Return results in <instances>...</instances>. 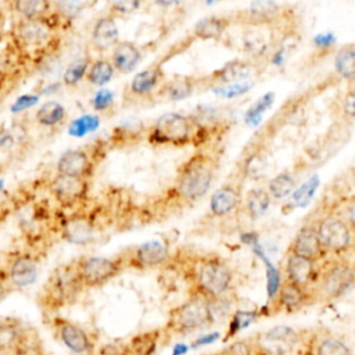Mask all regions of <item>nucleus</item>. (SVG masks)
<instances>
[{
	"label": "nucleus",
	"instance_id": "nucleus-20",
	"mask_svg": "<svg viewBox=\"0 0 355 355\" xmlns=\"http://www.w3.org/2000/svg\"><path fill=\"white\" fill-rule=\"evenodd\" d=\"M290 252L304 257L313 262L324 259L327 255V252L322 247V243L319 240L315 226H309V225L304 226L298 230V233L295 234V237L291 243Z\"/></svg>",
	"mask_w": 355,
	"mask_h": 355
},
{
	"label": "nucleus",
	"instance_id": "nucleus-12",
	"mask_svg": "<svg viewBox=\"0 0 355 355\" xmlns=\"http://www.w3.org/2000/svg\"><path fill=\"white\" fill-rule=\"evenodd\" d=\"M322 247L327 254H334L337 257L345 254L354 241V232L345 219L327 215L322 218L315 226Z\"/></svg>",
	"mask_w": 355,
	"mask_h": 355
},
{
	"label": "nucleus",
	"instance_id": "nucleus-13",
	"mask_svg": "<svg viewBox=\"0 0 355 355\" xmlns=\"http://www.w3.org/2000/svg\"><path fill=\"white\" fill-rule=\"evenodd\" d=\"M1 268L6 270L12 290L29 287L39 275V261L36 255L28 251L11 252Z\"/></svg>",
	"mask_w": 355,
	"mask_h": 355
},
{
	"label": "nucleus",
	"instance_id": "nucleus-31",
	"mask_svg": "<svg viewBox=\"0 0 355 355\" xmlns=\"http://www.w3.org/2000/svg\"><path fill=\"white\" fill-rule=\"evenodd\" d=\"M272 197L266 189L255 187L251 189L245 196V209L252 219L263 216L270 205Z\"/></svg>",
	"mask_w": 355,
	"mask_h": 355
},
{
	"label": "nucleus",
	"instance_id": "nucleus-53",
	"mask_svg": "<svg viewBox=\"0 0 355 355\" xmlns=\"http://www.w3.org/2000/svg\"><path fill=\"white\" fill-rule=\"evenodd\" d=\"M313 42L318 47H329L336 42V37L333 33H320V35L315 36Z\"/></svg>",
	"mask_w": 355,
	"mask_h": 355
},
{
	"label": "nucleus",
	"instance_id": "nucleus-44",
	"mask_svg": "<svg viewBox=\"0 0 355 355\" xmlns=\"http://www.w3.org/2000/svg\"><path fill=\"white\" fill-rule=\"evenodd\" d=\"M216 355H255L251 340H237L219 351Z\"/></svg>",
	"mask_w": 355,
	"mask_h": 355
},
{
	"label": "nucleus",
	"instance_id": "nucleus-9",
	"mask_svg": "<svg viewBox=\"0 0 355 355\" xmlns=\"http://www.w3.org/2000/svg\"><path fill=\"white\" fill-rule=\"evenodd\" d=\"M47 323L54 337L72 355H97V340L82 324L60 315L47 318Z\"/></svg>",
	"mask_w": 355,
	"mask_h": 355
},
{
	"label": "nucleus",
	"instance_id": "nucleus-34",
	"mask_svg": "<svg viewBox=\"0 0 355 355\" xmlns=\"http://www.w3.org/2000/svg\"><path fill=\"white\" fill-rule=\"evenodd\" d=\"M196 87V80L189 76H178L171 79L162 86V94H165L172 101H179L187 98Z\"/></svg>",
	"mask_w": 355,
	"mask_h": 355
},
{
	"label": "nucleus",
	"instance_id": "nucleus-4",
	"mask_svg": "<svg viewBox=\"0 0 355 355\" xmlns=\"http://www.w3.org/2000/svg\"><path fill=\"white\" fill-rule=\"evenodd\" d=\"M215 323L209 301L198 294L171 309L164 333L187 336L208 329Z\"/></svg>",
	"mask_w": 355,
	"mask_h": 355
},
{
	"label": "nucleus",
	"instance_id": "nucleus-35",
	"mask_svg": "<svg viewBox=\"0 0 355 355\" xmlns=\"http://www.w3.org/2000/svg\"><path fill=\"white\" fill-rule=\"evenodd\" d=\"M334 69L345 80L355 79V46L348 44L338 50L334 58Z\"/></svg>",
	"mask_w": 355,
	"mask_h": 355
},
{
	"label": "nucleus",
	"instance_id": "nucleus-32",
	"mask_svg": "<svg viewBox=\"0 0 355 355\" xmlns=\"http://www.w3.org/2000/svg\"><path fill=\"white\" fill-rule=\"evenodd\" d=\"M229 25V21L222 17H205L200 19L196 26H194V33L200 39H218L219 36L223 35Z\"/></svg>",
	"mask_w": 355,
	"mask_h": 355
},
{
	"label": "nucleus",
	"instance_id": "nucleus-5",
	"mask_svg": "<svg viewBox=\"0 0 355 355\" xmlns=\"http://www.w3.org/2000/svg\"><path fill=\"white\" fill-rule=\"evenodd\" d=\"M215 175V161L207 154H196L180 168L176 191L186 201H197L209 190Z\"/></svg>",
	"mask_w": 355,
	"mask_h": 355
},
{
	"label": "nucleus",
	"instance_id": "nucleus-56",
	"mask_svg": "<svg viewBox=\"0 0 355 355\" xmlns=\"http://www.w3.org/2000/svg\"><path fill=\"white\" fill-rule=\"evenodd\" d=\"M1 103H3V96H1V93H0V108H1Z\"/></svg>",
	"mask_w": 355,
	"mask_h": 355
},
{
	"label": "nucleus",
	"instance_id": "nucleus-18",
	"mask_svg": "<svg viewBox=\"0 0 355 355\" xmlns=\"http://www.w3.org/2000/svg\"><path fill=\"white\" fill-rule=\"evenodd\" d=\"M119 42V29L116 25V18L108 12L100 15L92 25L90 29V44L94 51L105 53L112 50Z\"/></svg>",
	"mask_w": 355,
	"mask_h": 355
},
{
	"label": "nucleus",
	"instance_id": "nucleus-21",
	"mask_svg": "<svg viewBox=\"0 0 355 355\" xmlns=\"http://www.w3.org/2000/svg\"><path fill=\"white\" fill-rule=\"evenodd\" d=\"M110 61L118 73L133 72L141 61V50L133 42L119 40L111 50Z\"/></svg>",
	"mask_w": 355,
	"mask_h": 355
},
{
	"label": "nucleus",
	"instance_id": "nucleus-50",
	"mask_svg": "<svg viewBox=\"0 0 355 355\" xmlns=\"http://www.w3.org/2000/svg\"><path fill=\"white\" fill-rule=\"evenodd\" d=\"M14 291L10 282H8V277H7V273L6 270L0 266V302L11 293Z\"/></svg>",
	"mask_w": 355,
	"mask_h": 355
},
{
	"label": "nucleus",
	"instance_id": "nucleus-51",
	"mask_svg": "<svg viewBox=\"0 0 355 355\" xmlns=\"http://www.w3.org/2000/svg\"><path fill=\"white\" fill-rule=\"evenodd\" d=\"M344 111L349 116L355 118V87L348 90V93L344 97Z\"/></svg>",
	"mask_w": 355,
	"mask_h": 355
},
{
	"label": "nucleus",
	"instance_id": "nucleus-27",
	"mask_svg": "<svg viewBox=\"0 0 355 355\" xmlns=\"http://www.w3.org/2000/svg\"><path fill=\"white\" fill-rule=\"evenodd\" d=\"M68 118L67 108L55 100H50L43 103L35 111V122L46 129H54L61 126Z\"/></svg>",
	"mask_w": 355,
	"mask_h": 355
},
{
	"label": "nucleus",
	"instance_id": "nucleus-47",
	"mask_svg": "<svg viewBox=\"0 0 355 355\" xmlns=\"http://www.w3.org/2000/svg\"><path fill=\"white\" fill-rule=\"evenodd\" d=\"M37 100H39L37 94H24L15 100V103L11 107V111L12 112L25 111V110L31 108L32 105H35L37 103Z\"/></svg>",
	"mask_w": 355,
	"mask_h": 355
},
{
	"label": "nucleus",
	"instance_id": "nucleus-43",
	"mask_svg": "<svg viewBox=\"0 0 355 355\" xmlns=\"http://www.w3.org/2000/svg\"><path fill=\"white\" fill-rule=\"evenodd\" d=\"M25 130L24 129H18L17 126L11 128L10 130H6L0 135V148H12L18 144H22L24 141V136H25Z\"/></svg>",
	"mask_w": 355,
	"mask_h": 355
},
{
	"label": "nucleus",
	"instance_id": "nucleus-1",
	"mask_svg": "<svg viewBox=\"0 0 355 355\" xmlns=\"http://www.w3.org/2000/svg\"><path fill=\"white\" fill-rule=\"evenodd\" d=\"M85 290L76 273L75 261L55 268L37 294V304L47 318L73 304Z\"/></svg>",
	"mask_w": 355,
	"mask_h": 355
},
{
	"label": "nucleus",
	"instance_id": "nucleus-45",
	"mask_svg": "<svg viewBox=\"0 0 355 355\" xmlns=\"http://www.w3.org/2000/svg\"><path fill=\"white\" fill-rule=\"evenodd\" d=\"M139 7H140V3H139V1H133V0L115 1V3H112V4L110 6L108 14L112 15L114 18L125 17V15H129V14L135 12Z\"/></svg>",
	"mask_w": 355,
	"mask_h": 355
},
{
	"label": "nucleus",
	"instance_id": "nucleus-55",
	"mask_svg": "<svg viewBox=\"0 0 355 355\" xmlns=\"http://www.w3.org/2000/svg\"><path fill=\"white\" fill-rule=\"evenodd\" d=\"M11 209H12V208H11L7 202H0V223L4 222V220L10 216Z\"/></svg>",
	"mask_w": 355,
	"mask_h": 355
},
{
	"label": "nucleus",
	"instance_id": "nucleus-3",
	"mask_svg": "<svg viewBox=\"0 0 355 355\" xmlns=\"http://www.w3.org/2000/svg\"><path fill=\"white\" fill-rule=\"evenodd\" d=\"M312 337L306 343L305 331L290 326H275L251 340L255 355H305L312 351Z\"/></svg>",
	"mask_w": 355,
	"mask_h": 355
},
{
	"label": "nucleus",
	"instance_id": "nucleus-38",
	"mask_svg": "<svg viewBox=\"0 0 355 355\" xmlns=\"http://www.w3.org/2000/svg\"><path fill=\"white\" fill-rule=\"evenodd\" d=\"M98 125H100L98 116H96V115H83V116H80V118H78V119H75L69 123L68 132H69L71 136L82 137L86 133L96 130L98 128Z\"/></svg>",
	"mask_w": 355,
	"mask_h": 355
},
{
	"label": "nucleus",
	"instance_id": "nucleus-6",
	"mask_svg": "<svg viewBox=\"0 0 355 355\" xmlns=\"http://www.w3.org/2000/svg\"><path fill=\"white\" fill-rule=\"evenodd\" d=\"M233 284L229 265L218 257L202 258L194 272V294L208 301L227 297Z\"/></svg>",
	"mask_w": 355,
	"mask_h": 355
},
{
	"label": "nucleus",
	"instance_id": "nucleus-46",
	"mask_svg": "<svg viewBox=\"0 0 355 355\" xmlns=\"http://www.w3.org/2000/svg\"><path fill=\"white\" fill-rule=\"evenodd\" d=\"M250 87H251V85H248V83H237V85H230L226 87H216V89H214V92L223 97H234V96H240V94L245 93Z\"/></svg>",
	"mask_w": 355,
	"mask_h": 355
},
{
	"label": "nucleus",
	"instance_id": "nucleus-23",
	"mask_svg": "<svg viewBox=\"0 0 355 355\" xmlns=\"http://www.w3.org/2000/svg\"><path fill=\"white\" fill-rule=\"evenodd\" d=\"M251 75V65L244 60H232L219 69L214 71L208 76V82L212 85H237L243 83Z\"/></svg>",
	"mask_w": 355,
	"mask_h": 355
},
{
	"label": "nucleus",
	"instance_id": "nucleus-11",
	"mask_svg": "<svg viewBox=\"0 0 355 355\" xmlns=\"http://www.w3.org/2000/svg\"><path fill=\"white\" fill-rule=\"evenodd\" d=\"M318 295L324 301L337 300L348 293L355 284L354 268L343 261H337L329 265L322 273L319 272Z\"/></svg>",
	"mask_w": 355,
	"mask_h": 355
},
{
	"label": "nucleus",
	"instance_id": "nucleus-10",
	"mask_svg": "<svg viewBox=\"0 0 355 355\" xmlns=\"http://www.w3.org/2000/svg\"><path fill=\"white\" fill-rule=\"evenodd\" d=\"M76 273L85 288H96L104 286L116 277L125 268L121 255L118 257H100L83 255L75 259Z\"/></svg>",
	"mask_w": 355,
	"mask_h": 355
},
{
	"label": "nucleus",
	"instance_id": "nucleus-52",
	"mask_svg": "<svg viewBox=\"0 0 355 355\" xmlns=\"http://www.w3.org/2000/svg\"><path fill=\"white\" fill-rule=\"evenodd\" d=\"M345 222L355 234V198H351L345 205Z\"/></svg>",
	"mask_w": 355,
	"mask_h": 355
},
{
	"label": "nucleus",
	"instance_id": "nucleus-22",
	"mask_svg": "<svg viewBox=\"0 0 355 355\" xmlns=\"http://www.w3.org/2000/svg\"><path fill=\"white\" fill-rule=\"evenodd\" d=\"M164 72L159 67L153 65L137 72L128 85V93L136 98H144L153 94L161 85Z\"/></svg>",
	"mask_w": 355,
	"mask_h": 355
},
{
	"label": "nucleus",
	"instance_id": "nucleus-54",
	"mask_svg": "<svg viewBox=\"0 0 355 355\" xmlns=\"http://www.w3.org/2000/svg\"><path fill=\"white\" fill-rule=\"evenodd\" d=\"M189 351H190V345L189 344L178 343V344L173 345L171 355H186Z\"/></svg>",
	"mask_w": 355,
	"mask_h": 355
},
{
	"label": "nucleus",
	"instance_id": "nucleus-41",
	"mask_svg": "<svg viewBox=\"0 0 355 355\" xmlns=\"http://www.w3.org/2000/svg\"><path fill=\"white\" fill-rule=\"evenodd\" d=\"M318 176H312L308 182H305L300 189H297L294 193H293V197H291V204L294 207H304L309 200L311 197L313 196L316 187H318Z\"/></svg>",
	"mask_w": 355,
	"mask_h": 355
},
{
	"label": "nucleus",
	"instance_id": "nucleus-37",
	"mask_svg": "<svg viewBox=\"0 0 355 355\" xmlns=\"http://www.w3.org/2000/svg\"><path fill=\"white\" fill-rule=\"evenodd\" d=\"M295 189V179L288 172H282L270 179L268 184V193L272 198L283 200L290 196Z\"/></svg>",
	"mask_w": 355,
	"mask_h": 355
},
{
	"label": "nucleus",
	"instance_id": "nucleus-40",
	"mask_svg": "<svg viewBox=\"0 0 355 355\" xmlns=\"http://www.w3.org/2000/svg\"><path fill=\"white\" fill-rule=\"evenodd\" d=\"M277 11V4L273 1H257L250 6V17L258 24H262L273 17Z\"/></svg>",
	"mask_w": 355,
	"mask_h": 355
},
{
	"label": "nucleus",
	"instance_id": "nucleus-42",
	"mask_svg": "<svg viewBox=\"0 0 355 355\" xmlns=\"http://www.w3.org/2000/svg\"><path fill=\"white\" fill-rule=\"evenodd\" d=\"M90 104L96 112H105L114 105V93L107 87H101L93 94Z\"/></svg>",
	"mask_w": 355,
	"mask_h": 355
},
{
	"label": "nucleus",
	"instance_id": "nucleus-33",
	"mask_svg": "<svg viewBox=\"0 0 355 355\" xmlns=\"http://www.w3.org/2000/svg\"><path fill=\"white\" fill-rule=\"evenodd\" d=\"M312 352L313 355H352L345 341L334 336H324L318 340L313 338Z\"/></svg>",
	"mask_w": 355,
	"mask_h": 355
},
{
	"label": "nucleus",
	"instance_id": "nucleus-29",
	"mask_svg": "<svg viewBox=\"0 0 355 355\" xmlns=\"http://www.w3.org/2000/svg\"><path fill=\"white\" fill-rule=\"evenodd\" d=\"M114 75H115V69H114L110 58L97 57V58L92 60L85 80L89 85L101 89L114 79Z\"/></svg>",
	"mask_w": 355,
	"mask_h": 355
},
{
	"label": "nucleus",
	"instance_id": "nucleus-7",
	"mask_svg": "<svg viewBox=\"0 0 355 355\" xmlns=\"http://www.w3.org/2000/svg\"><path fill=\"white\" fill-rule=\"evenodd\" d=\"M0 355H43L36 330L18 318H1Z\"/></svg>",
	"mask_w": 355,
	"mask_h": 355
},
{
	"label": "nucleus",
	"instance_id": "nucleus-25",
	"mask_svg": "<svg viewBox=\"0 0 355 355\" xmlns=\"http://www.w3.org/2000/svg\"><path fill=\"white\" fill-rule=\"evenodd\" d=\"M241 202L240 191L232 186L226 184L214 191L209 198V211L216 218H223L230 215Z\"/></svg>",
	"mask_w": 355,
	"mask_h": 355
},
{
	"label": "nucleus",
	"instance_id": "nucleus-28",
	"mask_svg": "<svg viewBox=\"0 0 355 355\" xmlns=\"http://www.w3.org/2000/svg\"><path fill=\"white\" fill-rule=\"evenodd\" d=\"M10 6L21 17V19H47L54 15L53 1L18 0L10 3Z\"/></svg>",
	"mask_w": 355,
	"mask_h": 355
},
{
	"label": "nucleus",
	"instance_id": "nucleus-26",
	"mask_svg": "<svg viewBox=\"0 0 355 355\" xmlns=\"http://www.w3.org/2000/svg\"><path fill=\"white\" fill-rule=\"evenodd\" d=\"M164 330H151L139 333L123 341L125 355H154L162 337Z\"/></svg>",
	"mask_w": 355,
	"mask_h": 355
},
{
	"label": "nucleus",
	"instance_id": "nucleus-24",
	"mask_svg": "<svg viewBox=\"0 0 355 355\" xmlns=\"http://www.w3.org/2000/svg\"><path fill=\"white\" fill-rule=\"evenodd\" d=\"M309 298H311V294L306 288H302L297 284L283 280L280 290L277 293V297L275 300V304L282 311L297 312L308 304Z\"/></svg>",
	"mask_w": 355,
	"mask_h": 355
},
{
	"label": "nucleus",
	"instance_id": "nucleus-19",
	"mask_svg": "<svg viewBox=\"0 0 355 355\" xmlns=\"http://www.w3.org/2000/svg\"><path fill=\"white\" fill-rule=\"evenodd\" d=\"M284 280L308 290L312 283H316L319 270L316 268V262L288 252L284 266Z\"/></svg>",
	"mask_w": 355,
	"mask_h": 355
},
{
	"label": "nucleus",
	"instance_id": "nucleus-30",
	"mask_svg": "<svg viewBox=\"0 0 355 355\" xmlns=\"http://www.w3.org/2000/svg\"><path fill=\"white\" fill-rule=\"evenodd\" d=\"M259 316H261V311H258V309H251V311L250 309H237V311H234L229 318V323H227L226 333L223 336V341L226 343V341L234 338L240 331H243L250 324H252Z\"/></svg>",
	"mask_w": 355,
	"mask_h": 355
},
{
	"label": "nucleus",
	"instance_id": "nucleus-14",
	"mask_svg": "<svg viewBox=\"0 0 355 355\" xmlns=\"http://www.w3.org/2000/svg\"><path fill=\"white\" fill-rule=\"evenodd\" d=\"M125 266L153 269L164 265L169 258V248L161 240H150L121 254Z\"/></svg>",
	"mask_w": 355,
	"mask_h": 355
},
{
	"label": "nucleus",
	"instance_id": "nucleus-8",
	"mask_svg": "<svg viewBox=\"0 0 355 355\" xmlns=\"http://www.w3.org/2000/svg\"><path fill=\"white\" fill-rule=\"evenodd\" d=\"M62 19L54 10V15L47 19H21L12 28V39L21 51L39 54L54 42L55 28Z\"/></svg>",
	"mask_w": 355,
	"mask_h": 355
},
{
	"label": "nucleus",
	"instance_id": "nucleus-17",
	"mask_svg": "<svg viewBox=\"0 0 355 355\" xmlns=\"http://www.w3.org/2000/svg\"><path fill=\"white\" fill-rule=\"evenodd\" d=\"M60 234L64 241L73 245L89 244L96 234V223L93 216L85 211L69 214L60 226Z\"/></svg>",
	"mask_w": 355,
	"mask_h": 355
},
{
	"label": "nucleus",
	"instance_id": "nucleus-16",
	"mask_svg": "<svg viewBox=\"0 0 355 355\" xmlns=\"http://www.w3.org/2000/svg\"><path fill=\"white\" fill-rule=\"evenodd\" d=\"M97 153L94 150L72 148L60 155L55 162V173L89 180L96 169Z\"/></svg>",
	"mask_w": 355,
	"mask_h": 355
},
{
	"label": "nucleus",
	"instance_id": "nucleus-36",
	"mask_svg": "<svg viewBox=\"0 0 355 355\" xmlns=\"http://www.w3.org/2000/svg\"><path fill=\"white\" fill-rule=\"evenodd\" d=\"M92 60H93L92 57L85 55L79 60L72 61L62 73V83L68 87H73L79 85L82 80H85Z\"/></svg>",
	"mask_w": 355,
	"mask_h": 355
},
{
	"label": "nucleus",
	"instance_id": "nucleus-39",
	"mask_svg": "<svg viewBox=\"0 0 355 355\" xmlns=\"http://www.w3.org/2000/svg\"><path fill=\"white\" fill-rule=\"evenodd\" d=\"M273 98H275L273 93L263 94L251 108H248V111L245 112L244 121L248 125H258V122L261 121L263 112L273 104Z\"/></svg>",
	"mask_w": 355,
	"mask_h": 355
},
{
	"label": "nucleus",
	"instance_id": "nucleus-48",
	"mask_svg": "<svg viewBox=\"0 0 355 355\" xmlns=\"http://www.w3.org/2000/svg\"><path fill=\"white\" fill-rule=\"evenodd\" d=\"M220 338V333L219 331H211V333H205L204 336L197 337L196 340L191 341L190 344V349H198V348H204L207 345H211L214 343H216Z\"/></svg>",
	"mask_w": 355,
	"mask_h": 355
},
{
	"label": "nucleus",
	"instance_id": "nucleus-15",
	"mask_svg": "<svg viewBox=\"0 0 355 355\" xmlns=\"http://www.w3.org/2000/svg\"><path fill=\"white\" fill-rule=\"evenodd\" d=\"M47 190L62 208H72L87 198L89 180L55 173L47 183Z\"/></svg>",
	"mask_w": 355,
	"mask_h": 355
},
{
	"label": "nucleus",
	"instance_id": "nucleus-2",
	"mask_svg": "<svg viewBox=\"0 0 355 355\" xmlns=\"http://www.w3.org/2000/svg\"><path fill=\"white\" fill-rule=\"evenodd\" d=\"M205 126L194 116L168 112L159 116L148 132V141L155 146L182 147L205 139Z\"/></svg>",
	"mask_w": 355,
	"mask_h": 355
},
{
	"label": "nucleus",
	"instance_id": "nucleus-49",
	"mask_svg": "<svg viewBox=\"0 0 355 355\" xmlns=\"http://www.w3.org/2000/svg\"><path fill=\"white\" fill-rule=\"evenodd\" d=\"M97 355H125L123 341H114L100 345Z\"/></svg>",
	"mask_w": 355,
	"mask_h": 355
}]
</instances>
